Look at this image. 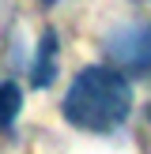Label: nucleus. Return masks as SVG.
<instances>
[{
  "mask_svg": "<svg viewBox=\"0 0 151 154\" xmlns=\"http://www.w3.org/2000/svg\"><path fill=\"white\" fill-rule=\"evenodd\" d=\"M60 113L68 124L83 128V132H95V135L117 132L132 113V83L125 79V72L110 64L79 68L64 90Z\"/></svg>",
  "mask_w": 151,
  "mask_h": 154,
  "instance_id": "f257e3e1",
  "label": "nucleus"
},
{
  "mask_svg": "<svg viewBox=\"0 0 151 154\" xmlns=\"http://www.w3.org/2000/svg\"><path fill=\"white\" fill-rule=\"evenodd\" d=\"M106 53L125 72H151V23H125L106 34Z\"/></svg>",
  "mask_w": 151,
  "mask_h": 154,
  "instance_id": "f03ea898",
  "label": "nucleus"
},
{
  "mask_svg": "<svg viewBox=\"0 0 151 154\" xmlns=\"http://www.w3.org/2000/svg\"><path fill=\"white\" fill-rule=\"evenodd\" d=\"M53 60H57V34H53V30H45V34H42V42H38V49H34L30 87H49V83H53V75H57Z\"/></svg>",
  "mask_w": 151,
  "mask_h": 154,
  "instance_id": "7ed1b4c3",
  "label": "nucleus"
},
{
  "mask_svg": "<svg viewBox=\"0 0 151 154\" xmlns=\"http://www.w3.org/2000/svg\"><path fill=\"white\" fill-rule=\"evenodd\" d=\"M23 109V90L15 83H0V132H11Z\"/></svg>",
  "mask_w": 151,
  "mask_h": 154,
  "instance_id": "20e7f679",
  "label": "nucleus"
},
{
  "mask_svg": "<svg viewBox=\"0 0 151 154\" xmlns=\"http://www.w3.org/2000/svg\"><path fill=\"white\" fill-rule=\"evenodd\" d=\"M42 4H45V8H53V4H57V0H42Z\"/></svg>",
  "mask_w": 151,
  "mask_h": 154,
  "instance_id": "39448f33",
  "label": "nucleus"
},
{
  "mask_svg": "<svg viewBox=\"0 0 151 154\" xmlns=\"http://www.w3.org/2000/svg\"><path fill=\"white\" fill-rule=\"evenodd\" d=\"M147 120H151V109H147Z\"/></svg>",
  "mask_w": 151,
  "mask_h": 154,
  "instance_id": "423d86ee",
  "label": "nucleus"
}]
</instances>
